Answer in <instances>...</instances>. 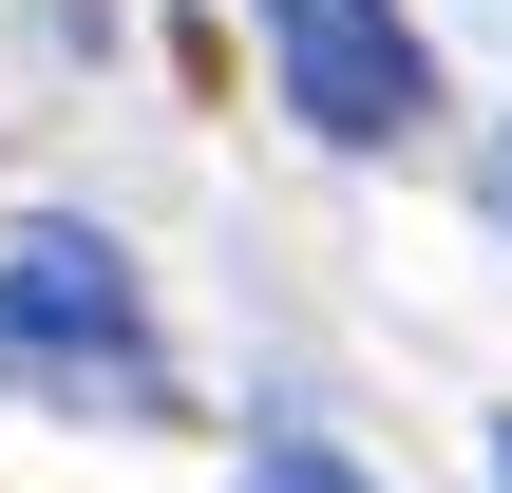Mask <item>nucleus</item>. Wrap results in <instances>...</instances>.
Listing matches in <instances>:
<instances>
[{
  "mask_svg": "<svg viewBox=\"0 0 512 493\" xmlns=\"http://www.w3.org/2000/svg\"><path fill=\"white\" fill-rule=\"evenodd\" d=\"M247 493H361V456L304 437V418H247Z\"/></svg>",
  "mask_w": 512,
  "mask_h": 493,
  "instance_id": "nucleus-3",
  "label": "nucleus"
},
{
  "mask_svg": "<svg viewBox=\"0 0 512 493\" xmlns=\"http://www.w3.org/2000/svg\"><path fill=\"white\" fill-rule=\"evenodd\" d=\"M0 380L57 399V418H171V342H152V285L114 228H19L0 266Z\"/></svg>",
  "mask_w": 512,
  "mask_h": 493,
  "instance_id": "nucleus-1",
  "label": "nucleus"
},
{
  "mask_svg": "<svg viewBox=\"0 0 512 493\" xmlns=\"http://www.w3.org/2000/svg\"><path fill=\"white\" fill-rule=\"evenodd\" d=\"M494 475H512V418H494Z\"/></svg>",
  "mask_w": 512,
  "mask_h": 493,
  "instance_id": "nucleus-5",
  "label": "nucleus"
},
{
  "mask_svg": "<svg viewBox=\"0 0 512 493\" xmlns=\"http://www.w3.org/2000/svg\"><path fill=\"white\" fill-rule=\"evenodd\" d=\"M494 228H512V133H494Z\"/></svg>",
  "mask_w": 512,
  "mask_h": 493,
  "instance_id": "nucleus-4",
  "label": "nucleus"
},
{
  "mask_svg": "<svg viewBox=\"0 0 512 493\" xmlns=\"http://www.w3.org/2000/svg\"><path fill=\"white\" fill-rule=\"evenodd\" d=\"M266 38H285V114L323 152H399L437 114V57H418L399 0H266Z\"/></svg>",
  "mask_w": 512,
  "mask_h": 493,
  "instance_id": "nucleus-2",
  "label": "nucleus"
}]
</instances>
